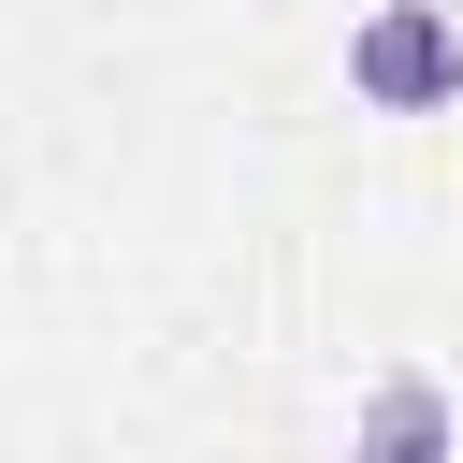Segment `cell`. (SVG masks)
<instances>
[{
  "label": "cell",
  "instance_id": "obj_2",
  "mask_svg": "<svg viewBox=\"0 0 463 463\" xmlns=\"http://www.w3.org/2000/svg\"><path fill=\"white\" fill-rule=\"evenodd\" d=\"M347 463H463L449 376H434V362H391V376L362 391V420H347Z\"/></svg>",
  "mask_w": 463,
  "mask_h": 463
},
{
  "label": "cell",
  "instance_id": "obj_1",
  "mask_svg": "<svg viewBox=\"0 0 463 463\" xmlns=\"http://www.w3.org/2000/svg\"><path fill=\"white\" fill-rule=\"evenodd\" d=\"M347 101H362V116H434V101H463V14H449V0H376V14L347 29Z\"/></svg>",
  "mask_w": 463,
  "mask_h": 463
}]
</instances>
